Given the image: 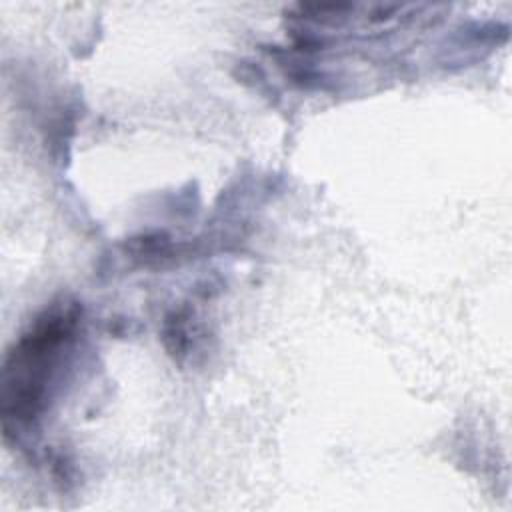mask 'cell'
<instances>
[{"label":"cell","instance_id":"cell-1","mask_svg":"<svg viewBox=\"0 0 512 512\" xmlns=\"http://www.w3.org/2000/svg\"><path fill=\"white\" fill-rule=\"evenodd\" d=\"M78 310L50 312L24 334L4 364V420L28 424L44 408L46 382L58 362L60 350L70 340Z\"/></svg>","mask_w":512,"mask_h":512}]
</instances>
